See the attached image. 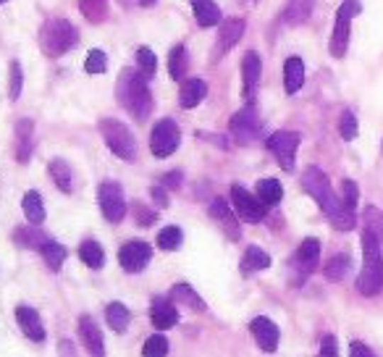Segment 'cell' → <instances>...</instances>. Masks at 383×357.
<instances>
[{"label":"cell","mask_w":383,"mask_h":357,"mask_svg":"<svg viewBox=\"0 0 383 357\" xmlns=\"http://www.w3.org/2000/svg\"><path fill=\"white\" fill-rule=\"evenodd\" d=\"M321 260V242L318 239H305L299 244V250L294 253V260H292V268L299 273V279H305L307 273H313V268Z\"/></svg>","instance_id":"4fadbf2b"},{"label":"cell","mask_w":383,"mask_h":357,"mask_svg":"<svg viewBox=\"0 0 383 357\" xmlns=\"http://www.w3.org/2000/svg\"><path fill=\"white\" fill-rule=\"evenodd\" d=\"M155 3H157V0H140V6H142V9H152Z\"/></svg>","instance_id":"f907efd6"},{"label":"cell","mask_w":383,"mask_h":357,"mask_svg":"<svg viewBox=\"0 0 383 357\" xmlns=\"http://www.w3.org/2000/svg\"><path fill=\"white\" fill-rule=\"evenodd\" d=\"M296 148H299V134L296 131H276V134L268 137V150L276 155V160H279V166L284 171L294 168Z\"/></svg>","instance_id":"9c48e42d"},{"label":"cell","mask_w":383,"mask_h":357,"mask_svg":"<svg viewBox=\"0 0 383 357\" xmlns=\"http://www.w3.org/2000/svg\"><path fill=\"white\" fill-rule=\"evenodd\" d=\"M137 66H140L142 77H152V74H155V66H157L155 53L150 50V48H140V50H137Z\"/></svg>","instance_id":"60d3db41"},{"label":"cell","mask_w":383,"mask_h":357,"mask_svg":"<svg viewBox=\"0 0 383 357\" xmlns=\"http://www.w3.org/2000/svg\"><path fill=\"white\" fill-rule=\"evenodd\" d=\"M13 239H16L21 247H32V250H43V244L48 242L40 231H35V229H18L16 234H13Z\"/></svg>","instance_id":"f35d334b"},{"label":"cell","mask_w":383,"mask_h":357,"mask_svg":"<svg viewBox=\"0 0 383 357\" xmlns=\"http://www.w3.org/2000/svg\"><path fill=\"white\" fill-rule=\"evenodd\" d=\"M100 134H103L105 145H108V150H111L116 158H121V160H134V158H137L134 134H131L121 121L103 119V121H100Z\"/></svg>","instance_id":"5b68a950"},{"label":"cell","mask_w":383,"mask_h":357,"mask_svg":"<svg viewBox=\"0 0 383 357\" xmlns=\"http://www.w3.org/2000/svg\"><path fill=\"white\" fill-rule=\"evenodd\" d=\"M349 355L352 357H373V352H370L362 341H352V344H349Z\"/></svg>","instance_id":"7dc6e473"},{"label":"cell","mask_w":383,"mask_h":357,"mask_svg":"<svg viewBox=\"0 0 383 357\" xmlns=\"http://www.w3.org/2000/svg\"><path fill=\"white\" fill-rule=\"evenodd\" d=\"M97 202H100L103 216L111 224L123 221V216H126V200H123V192L116 182H103L97 187Z\"/></svg>","instance_id":"ba28073f"},{"label":"cell","mask_w":383,"mask_h":357,"mask_svg":"<svg viewBox=\"0 0 383 357\" xmlns=\"http://www.w3.org/2000/svg\"><path fill=\"white\" fill-rule=\"evenodd\" d=\"M50 176L52 182L61 187V192H71V168L66 160H61V158L50 160Z\"/></svg>","instance_id":"e575fe53"},{"label":"cell","mask_w":383,"mask_h":357,"mask_svg":"<svg viewBox=\"0 0 383 357\" xmlns=\"http://www.w3.org/2000/svg\"><path fill=\"white\" fill-rule=\"evenodd\" d=\"M257 200L265 205V208H270V205H279L281 197H284V190H281V182H276V179H260L257 182Z\"/></svg>","instance_id":"d4e9b609"},{"label":"cell","mask_w":383,"mask_h":357,"mask_svg":"<svg viewBox=\"0 0 383 357\" xmlns=\"http://www.w3.org/2000/svg\"><path fill=\"white\" fill-rule=\"evenodd\" d=\"M339 131L344 140H355V137H357V119H355V114H349V111L341 114Z\"/></svg>","instance_id":"7bdbcfd3"},{"label":"cell","mask_w":383,"mask_h":357,"mask_svg":"<svg viewBox=\"0 0 383 357\" xmlns=\"http://www.w3.org/2000/svg\"><path fill=\"white\" fill-rule=\"evenodd\" d=\"M79 258L87 263L89 268H103V263H105V253H103V247L97 242H82V247H79Z\"/></svg>","instance_id":"d6a6232c"},{"label":"cell","mask_w":383,"mask_h":357,"mask_svg":"<svg viewBox=\"0 0 383 357\" xmlns=\"http://www.w3.org/2000/svg\"><path fill=\"white\" fill-rule=\"evenodd\" d=\"M182 239H184L182 229H179V226H166L160 234H157V247H160V250H168V253H174V250H179V247H182Z\"/></svg>","instance_id":"8d00e7d4"},{"label":"cell","mask_w":383,"mask_h":357,"mask_svg":"<svg viewBox=\"0 0 383 357\" xmlns=\"http://www.w3.org/2000/svg\"><path fill=\"white\" fill-rule=\"evenodd\" d=\"M9 95L11 100H18L21 95V87H24V74H21V63L18 61H11L9 63Z\"/></svg>","instance_id":"ab89813d"},{"label":"cell","mask_w":383,"mask_h":357,"mask_svg":"<svg viewBox=\"0 0 383 357\" xmlns=\"http://www.w3.org/2000/svg\"><path fill=\"white\" fill-rule=\"evenodd\" d=\"M231 202H234V210L239 213L242 221H250V224H260L262 218H265V205L257 200V194H250V192L234 184L231 187Z\"/></svg>","instance_id":"30bf717a"},{"label":"cell","mask_w":383,"mask_h":357,"mask_svg":"<svg viewBox=\"0 0 383 357\" xmlns=\"http://www.w3.org/2000/svg\"><path fill=\"white\" fill-rule=\"evenodd\" d=\"M360 13V0H344L336 11V24H333L331 35V55L333 58H344L349 45V21Z\"/></svg>","instance_id":"8992f818"},{"label":"cell","mask_w":383,"mask_h":357,"mask_svg":"<svg viewBox=\"0 0 383 357\" xmlns=\"http://www.w3.org/2000/svg\"><path fill=\"white\" fill-rule=\"evenodd\" d=\"M163 184L171 187V190H179V187H182V171H174V174L163 176Z\"/></svg>","instance_id":"681fc988"},{"label":"cell","mask_w":383,"mask_h":357,"mask_svg":"<svg viewBox=\"0 0 383 357\" xmlns=\"http://www.w3.org/2000/svg\"><path fill=\"white\" fill-rule=\"evenodd\" d=\"M168 74L176 82H182L187 74V48L184 45H176L174 50L168 53Z\"/></svg>","instance_id":"1f68e13d"},{"label":"cell","mask_w":383,"mask_h":357,"mask_svg":"<svg viewBox=\"0 0 383 357\" xmlns=\"http://www.w3.org/2000/svg\"><path fill=\"white\" fill-rule=\"evenodd\" d=\"M79 11L89 24H100L108 16V0H79Z\"/></svg>","instance_id":"f1b7e54d"},{"label":"cell","mask_w":383,"mask_h":357,"mask_svg":"<svg viewBox=\"0 0 383 357\" xmlns=\"http://www.w3.org/2000/svg\"><path fill=\"white\" fill-rule=\"evenodd\" d=\"M228 129H231V134H234V140L239 142V145H250V142L257 137V131H260V119H257V111H255L252 105L242 108V111L231 119Z\"/></svg>","instance_id":"8fae6325"},{"label":"cell","mask_w":383,"mask_h":357,"mask_svg":"<svg viewBox=\"0 0 383 357\" xmlns=\"http://www.w3.org/2000/svg\"><path fill=\"white\" fill-rule=\"evenodd\" d=\"M302 82H305V63H302V58L292 55L284 63V87L289 95H294V92H299Z\"/></svg>","instance_id":"44dd1931"},{"label":"cell","mask_w":383,"mask_h":357,"mask_svg":"<svg viewBox=\"0 0 383 357\" xmlns=\"http://www.w3.org/2000/svg\"><path fill=\"white\" fill-rule=\"evenodd\" d=\"M321 357H339V347H336V339H333V336H326V339H323Z\"/></svg>","instance_id":"bcb514c9"},{"label":"cell","mask_w":383,"mask_h":357,"mask_svg":"<svg viewBox=\"0 0 383 357\" xmlns=\"http://www.w3.org/2000/svg\"><path fill=\"white\" fill-rule=\"evenodd\" d=\"M205 95H208V84L202 79H187L179 92V103L182 108H197L205 100Z\"/></svg>","instance_id":"7402d4cb"},{"label":"cell","mask_w":383,"mask_h":357,"mask_svg":"<svg viewBox=\"0 0 383 357\" xmlns=\"http://www.w3.org/2000/svg\"><path fill=\"white\" fill-rule=\"evenodd\" d=\"M84 69H87L89 74H103V71L108 69V55H105L103 50H89Z\"/></svg>","instance_id":"b9f144b4"},{"label":"cell","mask_w":383,"mask_h":357,"mask_svg":"<svg viewBox=\"0 0 383 357\" xmlns=\"http://www.w3.org/2000/svg\"><path fill=\"white\" fill-rule=\"evenodd\" d=\"M250 331H252L255 341L262 352H276L279 349V326L270 321V318H255L250 323Z\"/></svg>","instance_id":"5bb4252c"},{"label":"cell","mask_w":383,"mask_h":357,"mask_svg":"<svg viewBox=\"0 0 383 357\" xmlns=\"http://www.w3.org/2000/svg\"><path fill=\"white\" fill-rule=\"evenodd\" d=\"M152 258V250H150L148 242H140V239H134V242H126L118 250V263H121V268L126 273H140L145 270V265L150 263Z\"/></svg>","instance_id":"7c38bea8"},{"label":"cell","mask_w":383,"mask_h":357,"mask_svg":"<svg viewBox=\"0 0 383 357\" xmlns=\"http://www.w3.org/2000/svg\"><path fill=\"white\" fill-rule=\"evenodd\" d=\"M79 336H82V344L87 347V352L92 357H103L105 355L103 331L97 329V323L92 321L89 315H82V318H79Z\"/></svg>","instance_id":"2e32d148"},{"label":"cell","mask_w":383,"mask_h":357,"mask_svg":"<svg viewBox=\"0 0 383 357\" xmlns=\"http://www.w3.org/2000/svg\"><path fill=\"white\" fill-rule=\"evenodd\" d=\"M32 121L29 119H21V121L16 123V140H18V150H16V158L21 160V163H26L29 160V155H32Z\"/></svg>","instance_id":"cb8c5ba5"},{"label":"cell","mask_w":383,"mask_h":357,"mask_svg":"<svg viewBox=\"0 0 383 357\" xmlns=\"http://www.w3.org/2000/svg\"><path fill=\"white\" fill-rule=\"evenodd\" d=\"M192 11H194V18L200 26H216L221 24V11L213 0H189Z\"/></svg>","instance_id":"603a6c76"},{"label":"cell","mask_w":383,"mask_h":357,"mask_svg":"<svg viewBox=\"0 0 383 357\" xmlns=\"http://www.w3.org/2000/svg\"><path fill=\"white\" fill-rule=\"evenodd\" d=\"M260 55L255 50H250L242 58V79H244V97H252L257 82H260Z\"/></svg>","instance_id":"ffe728a7"},{"label":"cell","mask_w":383,"mask_h":357,"mask_svg":"<svg viewBox=\"0 0 383 357\" xmlns=\"http://www.w3.org/2000/svg\"><path fill=\"white\" fill-rule=\"evenodd\" d=\"M142 357H168V339L160 334H152L145 344H142Z\"/></svg>","instance_id":"74e56055"},{"label":"cell","mask_w":383,"mask_h":357,"mask_svg":"<svg viewBox=\"0 0 383 357\" xmlns=\"http://www.w3.org/2000/svg\"><path fill=\"white\" fill-rule=\"evenodd\" d=\"M21 205H24V216L29 218L32 224H43L45 221V205H43L40 192H26Z\"/></svg>","instance_id":"4dcf8cb0"},{"label":"cell","mask_w":383,"mask_h":357,"mask_svg":"<svg viewBox=\"0 0 383 357\" xmlns=\"http://www.w3.org/2000/svg\"><path fill=\"white\" fill-rule=\"evenodd\" d=\"M349 265H352L349 255H333L331 260L326 263V279H328V281H341L344 276H347Z\"/></svg>","instance_id":"d590c367"},{"label":"cell","mask_w":383,"mask_h":357,"mask_svg":"<svg viewBox=\"0 0 383 357\" xmlns=\"http://www.w3.org/2000/svg\"><path fill=\"white\" fill-rule=\"evenodd\" d=\"M270 265V255L260 247H250L242 258V273H255V270H265Z\"/></svg>","instance_id":"4316f807"},{"label":"cell","mask_w":383,"mask_h":357,"mask_svg":"<svg viewBox=\"0 0 383 357\" xmlns=\"http://www.w3.org/2000/svg\"><path fill=\"white\" fill-rule=\"evenodd\" d=\"M302 187H305L307 194L323 208V213L328 216L333 229H339V231L355 229V221H357V218H355V210L344 208V202L333 194L331 182H328V176L323 174L321 168H307L305 174H302Z\"/></svg>","instance_id":"6da1fadb"},{"label":"cell","mask_w":383,"mask_h":357,"mask_svg":"<svg viewBox=\"0 0 383 357\" xmlns=\"http://www.w3.org/2000/svg\"><path fill=\"white\" fill-rule=\"evenodd\" d=\"M179 142H182V131H179L176 121L163 119V121H157L155 129H152L150 150H152V155L155 158H168V155H174L176 153Z\"/></svg>","instance_id":"52a82bcc"},{"label":"cell","mask_w":383,"mask_h":357,"mask_svg":"<svg viewBox=\"0 0 383 357\" xmlns=\"http://www.w3.org/2000/svg\"><path fill=\"white\" fill-rule=\"evenodd\" d=\"M242 35H244V18H228V21H223L221 29H218L216 55H213V58H216V61L218 58H223V55L239 43V37Z\"/></svg>","instance_id":"9a60e30c"},{"label":"cell","mask_w":383,"mask_h":357,"mask_svg":"<svg viewBox=\"0 0 383 357\" xmlns=\"http://www.w3.org/2000/svg\"><path fill=\"white\" fill-rule=\"evenodd\" d=\"M137 224H140V226H150V224H155V213H152V210H148V208H142L140 202H137Z\"/></svg>","instance_id":"f6af8a7d"},{"label":"cell","mask_w":383,"mask_h":357,"mask_svg":"<svg viewBox=\"0 0 383 357\" xmlns=\"http://www.w3.org/2000/svg\"><path fill=\"white\" fill-rule=\"evenodd\" d=\"M341 202H344V208L355 210L357 208V184L347 179V182L341 184Z\"/></svg>","instance_id":"ee69618b"},{"label":"cell","mask_w":383,"mask_h":357,"mask_svg":"<svg viewBox=\"0 0 383 357\" xmlns=\"http://www.w3.org/2000/svg\"><path fill=\"white\" fill-rule=\"evenodd\" d=\"M171 300L179 302V305H187V307H192V310H197V313L205 310V302H202L200 295H197L189 284H176V287L171 289Z\"/></svg>","instance_id":"484cf974"},{"label":"cell","mask_w":383,"mask_h":357,"mask_svg":"<svg viewBox=\"0 0 383 357\" xmlns=\"http://www.w3.org/2000/svg\"><path fill=\"white\" fill-rule=\"evenodd\" d=\"M310 13H313V0H292L287 13H284V21L289 26L305 24L307 18H310Z\"/></svg>","instance_id":"83f0119b"},{"label":"cell","mask_w":383,"mask_h":357,"mask_svg":"<svg viewBox=\"0 0 383 357\" xmlns=\"http://www.w3.org/2000/svg\"><path fill=\"white\" fill-rule=\"evenodd\" d=\"M105 318H108V326L113 329V331H126V326L131 321V313L129 307L121 305V302H111L108 310H105Z\"/></svg>","instance_id":"f546056e"},{"label":"cell","mask_w":383,"mask_h":357,"mask_svg":"<svg viewBox=\"0 0 383 357\" xmlns=\"http://www.w3.org/2000/svg\"><path fill=\"white\" fill-rule=\"evenodd\" d=\"M43 258H45V263L50 265V270H61V265H63V260H66V250H63L61 244L58 242H52V239H48V242L43 244Z\"/></svg>","instance_id":"836d02e7"},{"label":"cell","mask_w":383,"mask_h":357,"mask_svg":"<svg viewBox=\"0 0 383 357\" xmlns=\"http://www.w3.org/2000/svg\"><path fill=\"white\" fill-rule=\"evenodd\" d=\"M210 216H213V221H218L221 224V229H223V234L228 236V239H239V224H236L234 213H231V208H228L226 200H213L210 202Z\"/></svg>","instance_id":"d6986e66"},{"label":"cell","mask_w":383,"mask_h":357,"mask_svg":"<svg viewBox=\"0 0 383 357\" xmlns=\"http://www.w3.org/2000/svg\"><path fill=\"white\" fill-rule=\"evenodd\" d=\"M16 321H18V326H21V331H24L32 341L45 339V326H43V321H40V313H37L35 307L18 305L16 307Z\"/></svg>","instance_id":"ac0fdd59"},{"label":"cell","mask_w":383,"mask_h":357,"mask_svg":"<svg viewBox=\"0 0 383 357\" xmlns=\"http://www.w3.org/2000/svg\"><path fill=\"white\" fill-rule=\"evenodd\" d=\"M77 43H79L77 26L71 24V21H66V18H50V21H45L43 29H40V48H43V53L50 55V58L66 55Z\"/></svg>","instance_id":"277c9868"},{"label":"cell","mask_w":383,"mask_h":357,"mask_svg":"<svg viewBox=\"0 0 383 357\" xmlns=\"http://www.w3.org/2000/svg\"><path fill=\"white\" fill-rule=\"evenodd\" d=\"M152 200L157 202V208H168V194L163 187H152Z\"/></svg>","instance_id":"c3c4849f"},{"label":"cell","mask_w":383,"mask_h":357,"mask_svg":"<svg viewBox=\"0 0 383 357\" xmlns=\"http://www.w3.org/2000/svg\"><path fill=\"white\" fill-rule=\"evenodd\" d=\"M383 289V258L381 239L370 231H362V270L357 276V292L365 297H375Z\"/></svg>","instance_id":"3957f363"},{"label":"cell","mask_w":383,"mask_h":357,"mask_svg":"<svg viewBox=\"0 0 383 357\" xmlns=\"http://www.w3.org/2000/svg\"><path fill=\"white\" fill-rule=\"evenodd\" d=\"M116 97L137 121H145L150 111H152V95H150L148 84H145V77L134 69L121 71L118 84H116Z\"/></svg>","instance_id":"7a4b0ae2"},{"label":"cell","mask_w":383,"mask_h":357,"mask_svg":"<svg viewBox=\"0 0 383 357\" xmlns=\"http://www.w3.org/2000/svg\"><path fill=\"white\" fill-rule=\"evenodd\" d=\"M0 3H6V0H0Z\"/></svg>","instance_id":"816d5d0a"},{"label":"cell","mask_w":383,"mask_h":357,"mask_svg":"<svg viewBox=\"0 0 383 357\" xmlns=\"http://www.w3.org/2000/svg\"><path fill=\"white\" fill-rule=\"evenodd\" d=\"M150 318H152V326H155L157 331H166L171 326H176L179 321V313H176V302L171 297H157L155 302H152V310H150Z\"/></svg>","instance_id":"e0dca14e"}]
</instances>
